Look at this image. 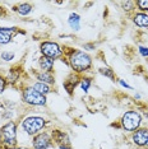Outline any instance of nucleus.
Listing matches in <instances>:
<instances>
[{
    "mask_svg": "<svg viewBox=\"0 0 148 149\" xmlns=\"http://www.w3.org/2000/svg\"><path fill=\"white\" fill-rule=\"evenodd\" d=\"M63 52L64 57L68 61V66L77 75L82 77L92 68V56L88 52L68 46H63Z\"/></svg>",
    "mask_w": 148,
    "mask_h": 149,
    "instance_id": "1",
    "label": "nucleus"
},
{
    "mask_svg": "<svg viewBox=\"0 0 148 149\" xmlns=\"http://www.w3.org/2000/svg\"><path fill=\"white\" fill-rule=\"evenodd\" d=\"M18 148V125L15 121H8L0 127V149Z\"/></svg>",
    "mask_w": 148,
    "mask_h": 149,
    "instance_id": "2",
    "label": "nucleus"
},
{
    "mask_svg": "<svg viewBox=\"0 0 148 149\" xmlns=\"http://www.w3.org/2000/svg\"><path fill=\"white\" fill-rule=\"evenodd\" d=\"M49 124H50L49 120H46L42 116H38V115L27 116L21 121V126L23 131L29 136H35V135L42 133V130H45Z\"/></svg>",
    "mask_w": 148,
    "mask_h": 149,
    "instance_id": "3",
    "label": "nucleus"
},
{
    "mask_svg": "<svg viewBox=\"0 0 148 149\" xmlns=\"http://www.w3.org/2000/svg\"><path fill=\"white\" fill-rule=\"evenodd\" d=\"M120 129L128 133H134L139 127H142V115L135 110H129L123 113L120 117Z\"/></svg>",
    "mask_w": 148,
    "mask_h": 149,
    "instance_id": "4",
    "label": "nucleus"
},
{
    "mask_svg": "<svg viewBox=\"0 0 148 149\" xmlns=\"http://www.w3.org/2000/svg\"><path fill=\"white\" fill-rule=\"evenodd\" d=\"M22 101L28 106L35 107H45L47 104V98L46 96L40 94L37 91L32 88V86L22 87Z\"/></svg>",
    "mask_w": 148,
    "mask_h": 149,
    "instance_id": "5",
    "label": "nucleus"
},
{
    "mask_svg": "<svg viewBox=\"0 0 148 149\" xmlns=\"http://www.w3.org/2000/svg\"><path fill=\"white\" fill-rule=\"evenodd\" d=\"M41 56H46L51 60H61L64 56L63 46H60L55 41H42L38 46Z\"/></svg>",
    "mask_w": 148,
    "mask_h": 149,
    "instance_id": "6",
    "label": "nucleus"
},
{
    "mask_svg": "<svg viewBox=\"0 0 148 149\" xmlns=\"http://www.w3.org/2000/svg\"><path fill=\"white\" fill-rule=\"evenodd\" d=\"M54 141V145H56L59 149H73L72 141L66 131L61 130V129H52L50 133Z\"/></svg>",
    "mask_w": 148,
    "mask_h": 149,
    "instance_id": "7",
    "label": "nucleus"
},
{
    "mask_svg": "<svg viewBox=\"0 0 148 149\" xmlns=\"http://www.w3.org/2000/svg\"><path fill=\"white\" fill-rule=\"evenodd\" d=\"M54 147L52 138L47 131H42V133L32 136V148L33 149H50Z\"/></svg>",
    "mask_w": 148,
    "mask_h": 149,
    "instance_id": "8",
    "label": "nucleus"
},
{
    "mask_svg": "<svg viewBox=\"0 0 148 149\" xmlns=\"http://www.w3.org/2000/svg\"><path fill=\"white\" fill-rule=\"evenodd\" d=\"M132 141L138 148L148 149V127H139L134 133H132Z\"/></svg>",
    "mask_w": 148,
    "mask_h": 149,
    "instance_id": "9",
    "label": "nucleus"
},
{
    "mask_svg": "<svg viewBox=\"0 0 148 149\" xmlns=\"http://www.w3.org/2000/svg\"><path fill=\"white\" fill-rule=\"evenodd\" d=\"M17 33H26V32L17 28V27H0V46L10 43L13 37Z\"/></svg>",
    "mask_w": 148,
    "mask_h": 149,
    "instance_id": "10",
    "label": "nucleus"
},
{
    "mask_svg": "<svg viewBox=\"0 0 148 149\" xmlns=\"http://www.w3.org/2000/svg\"><path fill=\"white\" fill-rule=\"evenodd\" d=\"M80 75H77V74H70V75L66 78L65 80H64L63 86H64V89L66 91V93L69 94V96H73V92L74 89L77 88V86H79V82H80Z\"/></svg>",
    "mask_w": 148,
    "mask_h": 149,
    "instance_id": "11",
    "label": "nucleus"
},
{
    "mask_svg": "<svg viewBox=\"0 0 148 149\" xmlns=\"http://www.w3.org/2000/svg\"><path fill=\"white\" fill-rule=\"evenodd\" d=\"M23 73L21 65H14L12 66L10 69L8 70V74H6V82H8V86H15L18 82H21L19 80V78H21Z\"/></svg>",
    "mask_w": 148,
    "mask_h": 149,
    "instance_id": "12",
    "label": "nucleus"
},
{
    "mask_svg": "<svg viewBox=\"0 0 148 149\" xmlns=\"http://www.w3.org/2000/svg\"><path fill=\"white\" fill-rule=\"evenodd\" d=\"M32 74L35 75L36 80L42 83H46L49 86H54L55 84V75L54 73H49V72H42V70H35L33 69Z\"/></svg>",
    "mask_w": 148,
    "mask_h": 149,
    "instance_id": "13",
    "label": "nucleus"
},
{
    "mask_svg": "<svg viewBox=\"0 0 148 149\" xmlns=\"http://www.w3.org/2000/svg\"><path fill=\"white\" fill-rule=\"evenodd\" d=\"M12 10L14 13H17V14L22 15V17H26V15H28L32 13L33 5L29 4V3H18L17 5L12 6Z\"/></svg>",
    "mask_w": 148,
    "mask_h": 149,
    "instance_id": "14",
    "label": "nucleus"
},
{
    "mask_svg": "<svg viewBox=\"0 0 148 149\" xmlns=\"http://www.w3.org/2000/svg\"><path fill=\"white\" fill-rule=\"evenodd\" d=\"M133 23L139 28H148V14L147 13L138 12L133 14Z\"/></svg>",
    "mask_w": 148,
    "mask_h": 149,
    "instance_id": "15",
    "label": "nucleus"
},
{
    "mask_svg": "<svg viewBox=\"0 0 148 149\" xmlns=\"http://www.w3.org/2000/svg\"><path fill=\"white\" fill-rule=\"evenodd\" d=\"M38 66H40V70H42V72L52 73L54 66H55V61L46 56H40L38 57Z\"/></svg>",
    "mask_w": 148,
    "mask_h": 149,
    "instance_id": "16",
    "label": "nucleus"
},
{
    "mask_svg": "<svg viewBox=\"0 0 148 149\" xmlns=\"http://www.w3.org/2000/svg\"><path fill=\"white\" fill-rule=\"evenodd\" d=\"M32 88L35 91H37L40 94H42V96H47V94H50L52 92V88L51 86H49V84L46 83H42V82H38V80H36L35 83L31 84Z\"/></svg>",
    "mask_w": 148,
    "mask_h": 149,
    "instance_id": "17",
    "label": "nucleus"
},
{
    "mask_svg": "<svg viewBox=\"0 0 148 149\" xmlns=\"http://www.w3.org/2000/svg\"><path fill=\"white\" fill-rule=\"evenodd\" d=\"M68 24L74 31H79L80 29V15L78 13H70L68 18Z\"/></svg>",
    "mask_w": 148,
    "mask_h": 149,
    "instance_id": "18",
    "label": "nucleus"
},
{
    "mask_svg": "<svg viewBox=\"0 0 148 149\" xmlns=\"http://www.w3.org/2000/svg\"><path fill=\"white\" fill-rule=\"evenodd\" d=\"M98 73L101 74V75H103V77H106V78H109V79H111L112 82H115L116 74H115V72H114L112 69H111V68H107V66L100 68V69H98Z\"/></svg>",
    "mask_w": 148,
    "mask_h": 149,
    "instance_id": "19",
    "label": "nucleus"
},
{
    "mask_svg": "<svg viewBox=\"0 0 148 149\" xmlns=\"http://www.w3.org/2000/svg\"><path fill=\"white\" fill-rule=\"evenodd\" d=\"M92 86V78H88V77H83L80 78V82H79V87L82 88V91L84 93L88 92V89Z\"/></svg>",
    "mask_w": 148,
    "mask_h": 149,
    "instance_id": "20",
    "label": "nucleus"
},
{
    "mask_svg": "<svg viewBox=\"0 0 148 149\" xmlns=\"http://www.w3.org/2000/svg\"><path fill=\"white\" fill-rule=\"evenodd\" d=\"M135 6L142 13L148 12V0H135Z\"/></svg>",
    "mask_w": 148,
    "mask_h": 149,
    "instance_id": "21",
    "label": "nucleus"
},
{
    "mask_svg": "<svg viewBox=\"0 0 148 149\" xmlns=\"http://www.w3.org/2000/svg\"><path fill=\"white\" fill-rule=\"evenodd\" d=\"M0 57H1V60H4V61L9 63V61H13L15 57V54L13 51H3L1 55H0Z\"/></svg>",
    "mask_w": 148,
    "mask_h": 149,
    "instance_id": "22",
    "label": "nucleus"
},
{
    "mask_svg": "<svg viewBox=\"0 0 148 149\" xmlns=\"http://www.w3.org/2000/svg\"><path fill=\"white\" fill-rule=\"evenodd\" d=\"M124 10L126 12H133L135 9V1H123L121 3Z\"/></svg>",
    "mask_w": 148,
    "mask_h": 149,
    "instance_id": "23",
    "label": "nucleus"
},
{
    "mask_svg": "<svg viewBox=\"0 0 148 149\" xmlns=\"http://www.w3.org/2000/svg\"><path fill=\"white\" fill-rule=\"evenodd\" d=\"M6 87H8V82H6V78L4 75L0 74V94H3L5 92Z\"/></svg>",
    "mask_w": 148,
    "mask_h": 149,
    "instance_id": "24",
    "label": "nucleus"
},
{
    "mask_svg": "<svg viewBox=\"0 0 148 149\" xmlns=\"http://www.w3.org/2000/svg\"><path fill=\"white\" fill-rule=\"evenodd\" d=\"M138 51L143 57H147L148 59V46H139L138 47Z\"/></svg>",
    "mask_w": 148,
    "mask_h": 149,
    "instance_id": "25",
    "label": "nucleus"
},
{
    "mask_svg": "<svg viewBox=\"0 0 148 149\" xmlns=\"http://www.w3.org/2000/svg\"><path fill=\"white\" fill-rule=\"evenodd\" d=\"M117 83H119L121 87H124V88H128V89H133V87L129 86V84H128L126 82H124L123 79H117Z\"/></svg>",
    "mask_w": 148,
    "mask_h": 149,
    "instance_id": "26",
    "label": "nucleus"
},
{
    "mask_svg": "<svg viewBox=\"0 0 148 149\" xmlns=\"http://www.w3.org/2000/svg\"><path fill=\"white\" fill-rule=\"evenodd\" d=\"M83 47H84V50H88V51H91V50H95L96 49V45H95V43H84Z\"/></svg>",
    "mask_w": 148,
    "mask_h": 149,
    "instance_id": "27",
    "label": "nucleus"
},
{
    "mask_svg": "<svg viewBox=\"0 0 148 149\" xmlns=\"http://www.w3.org/2000/svg\"><path fill=\"white\" fill-rule=\"evenodd\" d=\"M8 17V13H6V9L4 6H0V18H5Z\"/></svg>",
    "mask_w": 148,
    "mask_h": 149,
    "instance_id": "28",
    "label": "nucleus"
},
{
    "mask_svg": "<svg viewBox=\"0 0 148 149\" xmlns=\"http://www.w3.org/2000/svg\"><path fill=\"white\" fill-rule=\"evenodd\" d=\"M146 117H148V112H147V113H146Z\"/></svg>",
    "mask_w": 148,
    "mask_h": 149,
    "instance_id": "29",
    "label": "nucleus"
}]
</instances>
